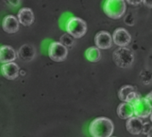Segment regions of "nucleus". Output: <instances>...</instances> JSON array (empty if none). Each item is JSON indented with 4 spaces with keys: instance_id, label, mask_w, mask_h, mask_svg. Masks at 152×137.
Wrapping results in <instances>:
<instances>
[{
    "instance_id": "obj_20",
    "label": "nucleus",
    "mask_w": 152,
    "mask_h": 137,
    "mask_svg": "<svg viewBox=\"0 0 152 137\" xmlns=\"http://www.w3.org/2000/svg\"><path fill=\"white\" fill-rule=\"evenodd\" d=\"M131 6H139L142 3V0H125Z\"/></svg>"
},
{
    "instance_id": "obj_4",
    "label": "nucleus",
    "mask_w": 152,
    "mask_h": 137,
    "mask_svg": "<svg viewBox=\"0 0 152 137\" xmlns=\"http://www.w3.org/2000/svg\"><path fill=\"white\" fill-rule=\"evenodd\" d=\"M66 32L74 39H80L87 32V23L84 20L79 17H71L68 19L66 25Z\"/></svg>"
},
{
    "instance_id": "obj_2",
    "label": "nucleus",
    "mask_w": 152,
    "mask_h": 137,
    "mask_svg": "<svg viewBox=\"0 0 152 137\" xmlns=\"http://www.w3.org/2000/svg\"><path fill=\"white\" fill-rule=\"evenodd\" d=\"M126 11L125 0H107L104 4V12L111 19L122 18Z\"/></svg>"
},
{
    "instance_id": "obj_6",
    "label": "nucleus",
    "mask_w": 152,
    "mask_h": 137,
    "mask_svg": "<svg viewBox=\"0 0 152 137\" xmlns=\"http://www.w3.org/2000/svg\"><path fill=\"white\" fill-rule=\"evenodd\" d=\"M134 109V115L140 118H147L152 113V108L145 98H139L132 103Z\"/></svg>"
},
{
    "instance_id": "obj_9",
    "label": "nucleus",
    "mask_w": 152,
    "mask_h": 137,
    "mask_svg": "<svg viewBox=\"0 0 152 137\" xmlns=\"http://www.w3.org/2000/svg\"><path fill=\"white\" fill-rule=\"evenodd\" d=\"M113 37L106 31H101L95 36V44L100 49L110 48L113 45Z\"/></svg>"
},
{
    "instance_id": "obj_19",
    "label": "nucleus",
    "mask_w": 152,
    "mask_h": 137,
    "mask_svg": "<svg viewBox=\"0 0 152 137\" xmlns=\"http://www.w3.org/2000/svg\"><path fill=\"white\" fill-rule=\"evenodd\" d=\"M151 127H152V126H151L150 123H148V122L144 123V125H143V129H142V133H143V134H148V133L149 132V130H150Z\"/></svg>"
},
{
    "instance_id": "obj_22",
    "label": "nucleus",
    "mask_w": 152,
    "mask_h": 137,
    "mask_svg": "<svg viewBox=\"0 0 152 137\" xmlns=\"http://www.w3.org/2000/svg\"><path fill=\"white\" fill-rule=\"evenodd\" d=\"M142 3L146 7H148L149 8H152V0H142Z\"/></svg>"
},
{
    "instance_id": "obj_16",
    "label": "nucleus",
    "mask_w": 152,
    "mask_h": 137,
    "mask_svg": "<svg viewBox=\"0 0 152 137\" xmlns=\"http://www.w3.org/2000/svg\"><path fill=\"white\" fill-rule=\"evenodd\" d=\"M85 56L90 62H92V63L98 62L101 58L100 48H99L97 46L96 47H91L86 50Z\"/></svg>"
},
{
    "instance_id": "obj_21",
    "label": "nucleus",
    "mask_w": 152,
    "mask_h": 137,
    "mask_svg": "<svg viewBox=\"0 0 152 137\" xmlns=\"http://www.w3.org/2000/svg\"><path fill=\"white\" fill-rule=\"evenodd\" d=\"M145 99L147 100V101L148 102V104L150 105V107L152 108V92H150L148 94L146 95Z\"/></svg>"
},
{
    "instance_id": "obj_18",
    "label": "nucleus",
    "mask_w": 152,
    "mask_h": 137,
    "mask_svg": "<svg viewBox=\"0 0 152 137\" xmlns=\"http://www.w3.org/2000/svg\"><path fill=\"white\" fill-rule=\"evenodd\" d=\"M73 37L72 36H71L70 34H64V35H62L61 36V38H60V42L62 43V44H64L65 47H67V48H71V47H72V45H73V43H74V40H73Z\"/></svg>"
},
{
    "instance_id": "obj_1",
    "label": "nucleus",
    "mask_w": 152,
    "mask_h": 137,
    "mask_svg": "<svg viewBox=\"0 0 152 137\" xmlns=\"http://www.w3.org/2000/svg\"><path fill=\"white\" fill-rule=\"evenodd\" d=\"M89 131L92 137H111L114 133V124L107 117H97L91 123Z\"/></svg>"
},
{
    "instance_id": "obj_8",
    "label": "nucleus",
    "mask_w": 152,
    "mask_h": 137,
    "mask_svg": "<svg viewBox=\"0 0 152 137\" xmlns=\"http://www.w3.org/2000/svg\"><path fill=\"white\" fill-rule=\"evenodd\" d=\"M113 41L116 46L126 47L132 41V36L129 32L124 28L116 29L113 33Z\"/></svg>"
},
{
    "instance_id": "obj_14",
    "label": "nucleus",
    "mask_w": 152,
    "mask_h": 137,
    "mask_svg": "<svg viewBox=\"0 0 152 137\" xmlns=\"http://www.w3.org/2000/svg\"><path fill=\"white\" fill-rule=\"evenodd\" d=\"M17 18L20 23L23 26H30L34 23L35 16L33 11L29 7L21 8L17 14Z\"/></svg>"
},
{
    "instance_id": "obj_7",
    "label": "nucleus",
    "mask_w": 152,
    "mask_h": 137,
    "mask_svg": "<svg viewBox=\"0 0 152 137\" xmlns=\"http://www.w3.org/2000/svg\"><path fill=\"white\" fill-rule=\"evenodd\" d=\"M118 97L122 102L132 103L139 98H140V93L132 85H124L118 92Z\"/></svg>"
},
{
    "instance_id": "obj_10",
    "label": "nucleus",
    "mask_w": 152,
    "mask_h": 137,
    "mask_svg": "<svg viewBox=\"0 0 152 137\" xmlns=\"http://www.w3.org/2000/svg\"><path fill=\"white\" fill-rule=\"evenodd\" d=\"M1 73L4 77L8 80H15L19 76L20 67L15 62L3 64L1 66Z\"/></svg>"
},
{
    "instance_id": "obj_23",
    "label": "nucleus",
    "mask_w": 152,
    "mask_h": 137,
    "mask_svg": "<svg viewBox=\"0 0 152 137\" xmlns=\"http://www.w3.org/2000/svg\"><path fill=\"white\" fill-rule=\"evenodd\" d=\"M147 137H152V127L150 128L149 132L148 133V134H147Z\"/></svg>"
},
{
    "instance_id": "obj_12",
    "label": "nucleus",
    "mask_w": 152,
    "mask_h": 137,
    "mask_svg": "<svg viewBox=\"0 0 152 137\" xmlns=\"http://www.w3.org/2000/svg\"><path fill=\"white\" fill-rule=\"evenodd\" d=\"M17 54L14 48L8 45H4L0 47V63L6 64L15 62Z\"/></svg>"
},
{
    "instance_id": "obj_15",
    "label": "nucleus",
    "mask_w": 152,
    "mask_h": 137,
    "mask_svg": "<svg viewBox=\"0 0 152 137\" xmlns=\"http://www.w3.org/2000/svg\"><path fill=\"white\" fill-rule=\"evenodd\" d=\"M117 115L121 119H128L134 115V109L132 103L122 102L117 107Z\"/></svg>"
},
{
    "instance_id": "obj_24",
    "label": "nucleus",
    "mask_w": 152,
    "mask_h": 137,
    "mask_svg": "<svg viewBox=\"0 0 152 137\" xmlns=\"http://www.w3.org/2000/svg\"><path fill=\"white\" fill-rule=\"evenodd\" d=\"M150 121H151V123H152V113H151V115H150Z\"/></svg>"
},
{
    "instance_id": "obj_5",
    "label": "nucleus",
    "mask_w": 152,
    "mask_h": 137,
    "mask_svg": "<svg viewBox=\"0 0 152 137\" xmlns=\"http://www.w3.org/2000/svg\"><path fill=\"white\" fill-rule=\"evenodd\" d=\"M68 48L61 42H52L48 48V56L55 62H63L66 59Z\"/></svg>"
},
{
    "instance_id": "obj_11",
    "label": "nucleus",
    "mask_w": 152,
    "mask_h": 137,
    "mask_svg": "<svg viewBox=\"0 0 152 137\" xmlns=\"http://www.w3.org/2000/svg\"><path fill=\"white\" fill-rule=\"evenodd\" d=\"M20 24L21 23L17 17L9 15L4 17L2 22V28L6 32L9 34H13V33H16L19 31Z\"/></svg>"
},
{
    "instance_id": "obj_17",
    "label": "nucleus",
    "mask_w": 152,
    "mask_h": 137,
    "mask_svg": "<svg viewBox=\"0 0 152 137\" xmlns=\"http://www.w3.org/2000/svg\"><path fill=\"white\" fill-rule=\"evenodd\" d=\"M20 56L27 61L31 60L35 56V49L33 47L29 45H23L20 49Z\"/></svg>"
},
{
    "instance_id": "obj_13",
    "label": "nucleus",
    "mask_w": 152,
    "mask_h": 137,
    "mask_svg": "<svg viewBox=\"0 0 152 137\" xmlns=\"http://www.w3.org/2000/svg\"><path fill=\"white\" fill-rule=\"evenodd\" d=\"M144 123L142 122V118H140L138 116H132L127 119L126 121V129L129 133L132 134H140L142 133Z\"/></svg>"
},
{
    "instance_id": "obj_3",
    "label": "nucleus",
    "mask_w": 152,
    "mask_h": 137,
    "mask_svg": "<svg viewBox=\"0 0 152 137\" xmlns=\"http://www.w3.org/2000/svg\"><path fill=\"white\" fill-rule=\"evenodd\" d=\"M113 59L118 67L128 68L134 62V54L126 47H119L113 52Z\"/></svg>"
}]
</instances>
